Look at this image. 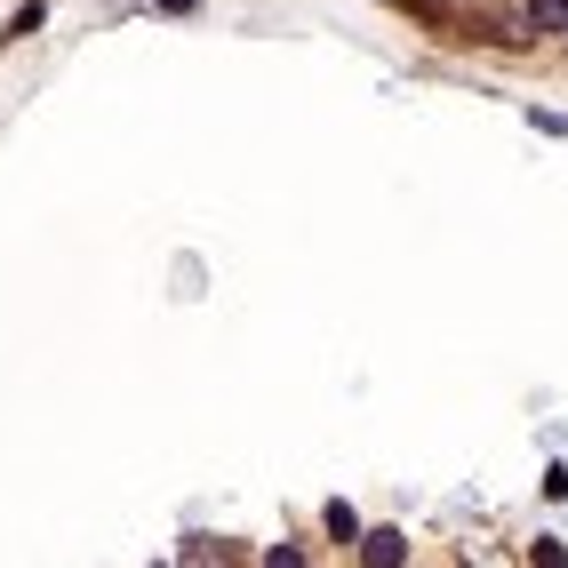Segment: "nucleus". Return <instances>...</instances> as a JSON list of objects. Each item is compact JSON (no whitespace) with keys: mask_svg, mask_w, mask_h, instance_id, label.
<instances>
[{"mask_svg":"<svg viewBox=\"0 0 568 568\" xmlns=\"http://www.w3.org/2000/svg\"><path fill=\"white\" fill-rule=\"evenodd\" d=\"M361 560H368V568H400V560H408L400 528H368V537H361Z\"/></svg>","mask_w":568,"mask_h":568,"instance_id":"1","label":"nucleus"},{"mask_svg":"<svg viewBox=\"0 0 568 568\" xmlns=\"http://www.w3.org/2000/svg\"><path fill=\"white\" fill-rule=\"evenodd\" d=\"M528 24H537V32H568V0H528Z\"/></svg>","mask_w":568,"mask_h":568,"instance_id":"2","label":"nucleus"},{"mask_svg":"<svg viewBox=\"0 0 568 568\" xmlns=\"http://www.w3.org/2000/svg\"><path fill=\"white\" fill-rule=\"evenodd\" d=\"M328 537H336V545H353V537H361V520H353V505H328Z\"/></svg>","mask_w":568,"mask_h":568,"instance_id":"3","label":"nucleus"}]
</instances>
